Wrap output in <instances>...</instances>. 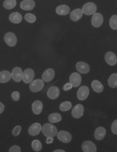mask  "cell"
<instances>
[{
	"label": "cell",
	"instance_id": "16",
	"mask_svg": "<svg viewBox=\"0 0 117 152\" xmlns=\"http://www.w3.org/2000/svg\"><path fill=\"white\" fill-rule=\"evenodd\" d=\"M40 132H41V125L39 123H34L28 129V133L30 134L31 136L38 135Z\"/></svg>",
	"mask_w": 117,
	"mask_h": 152
},
{
	"label": "cell",
	"instance_id": "26",
	"mask_svg": "<svg viewBox=\"0 0 117 152\" xmlns=\"http://www.w3.org/2000/svg\"><path fill=\"white\" fill-rule=\"evenodd\" d=\"M48 119L50 121V123H58V122H60L62 120V116L58 113H52L49 115Z\"/></svg>",
	"mask_w": 117,
	"mask_h": 152
},
{
	"label": "cell",
	"instance_id": "23",
	"mask_svg": "<svg viewBox=\"0 0 117 152\" xmlns=\"http://www.w3.org/2000/svg\"><path fill=\"white\" fill-rule=\"evenodd\" d=\"M105 135H106V130L103 128V127H98L96 129V131H95V138L97 140H102Z\"/></svg>",
	"mask_w": 117,
	"mask_h": 152
},
{
	"label": "cell",
	"instance_id": "28",
	"mask_svg": "<svg viewBox=\"0 0 117 152\" xmlns=\"http://www.w3.org/2000/svg\"><path fill=\"white\" fill-rule=\"evenodd\" d=\"M15 6H16L15 0H5L3 3V7L6 10H12L15 8Z\"/></svg>",
	"mask_w": 117,
	"mask_h": 152
},
{
	"label": "cell",
	"instance_id": "14",
	"mask_svg": "<svg viewBox=\"0 0 117 152\" xmlns=\"http://www.w3.org/2000/svg\"><path fill=\"white\" fill-rule=\"evenodd\" d=\"M76 69H77V71L80 73H84V74L88 73L90 71V67H89L88 64L85 63V62H81V61H80L76 64Z\"/></svg>",
	"mask_w": 117,
	"mask_h": 152
},
{
	"label": "cell",
	"instance_id": "19",
	"mask_svg": "<svg viewBox=\"0 0 117 152\" xmlns=\"http://www.w3.org/2000/svg\"><path fill=\"white\" fill-rule=\"evenodd\" d=\"M69 17H70V20L71 21L77 22L81 18V17H83V11H81V9H76L70 12Z\"/></svg>",
	"mask_w": 117,
	"mask_h": 152
},
{
	"label": "cell",
	"instance_id": "6",
	"mask_svg": "<svg viewBox=\"0 0 117 152\" xmlns=\"http://www.w3.org/2000/svg\"><path fill=\"white\" fill-rule=\"evenodd\" d=\"M69 83L72 87H78L81 83V76L78 72H73L69 76Z\"/></svg>",
	"mask_w": 117,
	"mask_h": 152
},
{
	"label": "cell",
	"instance_id": "39",
	"mask_svg": "<svg viewBox=\"0 0 117 152\" xmlns=\"http://www.w3.org/2000/svg\"><path fill=\"white\" fill-rule=\"evenodd\" d=\"M52 141H54V138L52 137H47V140H46L47 144H51V143H52Z\"/></svg>",
	"mask_w": 117,
	"mask_h": 152
},
{
	"label": "cell",
	"instance_id": "2",
	"mask_svg": "<svg viewBox=\"0 0 117 152\" xmlns=\"http://www.w3.org/2000/svg\"><path fill=\"white\" fill-rule=\"evenodd\" d=\"M44 87V82L42 79H36L33 80L30 84H29V89L32 92H39L43 89Z\"/></svg>",
	"mask_w": 117,
	"mask_h": 152
},
{
	"label": "cell",
	"instance_id": "37",
	"mask_svg": "<svg viewBox=\"0 0 117 152\" xmlns=\"http://www.w3.org/2000/svg\"><path fill=\"white\" fill-rule=\"evenodd\" d=\"M71 87H72V86L71 85H70V83H68V84H66L65 86H64V90H69L70 88H71Z\"/></svg>",
	"mask_w": 117,
	"mask_h": 152
},
{
	"label": "cell",
	"instance_id": "9",
	"mask_svg": "<svg viewBox=\"0 0 117 152\" xmlns=\"http://www.w3.org/2000/svg\"><path fill=\"white\" fill-rule=\"evenodd\" d=\"M91 24L94 27H99L103 24V16L100 13H95L93 14L91 19Z\"/></svg>",
	"mask_w": 117,
	"mask_h": 152
},
{
	"label": "cell",
	"instance_id": "17",
	"mask_svg": "<svg viewBox=\"0 0 117 152\" xmlns=\"http://www.w3.org/2000/svg\"><path fill=\"white\" fill-rule=\"evenodd\" d=\"M55 71L52 69H47L42 74V81L43 82H51L55 78Z\"/></svg>",
	"mask_w": 117,
	"mask_h": 152
},
{
	"label": "cell",
	"instance_id": "38",
	"mask_svg": "<svg viewBox=\"0 0 117 152\" xmlns=\"http://www.w3.org/2000/svg\"><path fill=\"white\" fill-rule=\"evenodd\" d=\"M4 109H5V106H4V104L0 102V114H2L4 112Z\"/></svg>",
	"mask_w": 117,
	"mask_h": 152
},
{
	"label": "cell",
	"instance_id": "22",
	"mask_svg": "<svg viewBox=\"0 0 117 152\" xmlns=\"http://www.w3.org/2000/svg\"><path fill=\"white\" fill-rule=\"evenodd\" d=\"M55 11H56V13L59 15H68L70 11V9L67 5H60L56 8Z\"/></svg>",
	"mask_w": 117,
	"mask_h": 152
},
{
	"label": "cell",
	"instance_id": "33",
	"mask_svg": "<svg viewBox=\"0 0 117 152\" xmlns=\"http://www.w3.org/2000/svg\"><path fill=\"white\" fill-rule=\"evenodd\" d=\"M21 131H22V127L21 126H16L12 130V134L14 136H18L20 134V132H21Z\"/></svg>",
	"mask_w": 117,
	"mask_h": 152
},
{
	"label": "cell",
	"instance_id": "34",
	"mask_svg": "<svg viewBox=\"0 0 117 152\" xmlns=\"http://www.w3.org/2000/svg\"><path fill=\"white\" fill-rule=\"evenodd\" d=\"M11 98H12V100L14 102H17L20 100V93L18 91H14L11 93Z\"/></svg>",
	"mask_w": 117,
	"mask_h": 152
},
{
	"label": "cell",
	"instance_id": "29",
	"mask_svg": "<svg viewBox=\"0 0 117 152\" xmlns=\"http://www.w3.org/2000/svg\"><path fill=\"white\" fill-rule=\"evenodd\" d=\"M71 107H72V104L70 102H64L59 105V109L63 111V112H67L69 109H71Z\"/></svg>",
	"mask_w": 117,
	"mask_h": 152
},
{
	"label": "cell",
	"instance_id": "11",
	"mask_svg": "<svg viewBox=\"0 0 117 152\" xmlns=\"http://www.w3.org/2000/svg\"><path fill=\"white\" fill-rule=\"evenodd\" d=\"M11 78L13 79L14 82L19 83L23 80V71L20 67H15L12 72H11Z\"/></svg>",
	"mask_w": 117,
	"mask_h": 152
},
{
	"label": "cell",
	"instance_id": "18",
	"mask_svg": "<svg viewBox=\"0 0 117 152\" xmlns=\"http://www.w3.org/2000/svg\"><path fill=\"white\" fill-rule=\"evenodd\" d=\"M20 7L23 10H31L35 8V1H33V0H23L21 2Z\"/></svg>",
	"mask_w": 117,
	"mask_h": 152
},
{
	"label": "cell",
	"instance_id": "4",
	"mask_svg": "<svg viewBox=\"0 0 117 152\" xmlns=\"http://www.w3.org/2000/svg\"><path fill=\"white\" fill-rule=\"evenodd\" d=\"M4 40L9 46H10V47H14V46L17 44V38L13 32L6 33L4 36Z\"/></svg>",
	"mask_w": 117,
	"mask_h": 152
},
{
	"label": "cell",
	"instance_id": "27",
	"mask_svg": "<svg viewBox=\"0 0 117 152\" xmlns=\"http://www.w3.org/2000/svg\"><path fill=\"white\" fill-rule=\"evenodd\" d=\"M108 85L110 87H112V88H115L117 86V74L116 73H113L110 76V78L108 79Z\"/></svg>",
	"mask_w": 117,
	"mask_h": 152
},
{
	"label": "cell",
	"instance_id": "36",
	"mask_svg": "<svg viewBox=\"0 0 117 152\" xmlns=\"http://www.w3.org/2000/svg\"><path fill=\"white\" fill-rule=\"evenodd\" d=\"M9 151V152H21V148H20V147H18V145H12Z\"/></svg>",
	"mask_w": 117,
	"mask_h": 152
},
{
	"label": "cell",
	"instance_id": "3",
	"mask_svg": "<svg viewBox=\"0 0 117 152\" xmlns=\"http://www.w3.org/2000/svg\"><path fill=\"white\" fill-rule=\"evenodd\" d=\"M81 11H83V14L84 13L85 15H93L96 13L97 11V5L95 3L92 2H88L84 5L83 9H81Z\"/></svg>",
	"mask_w": 117,
	"mask_h": 152
},
{
	"label": "cell",
	"instance_id": "13",
	"mask_svg": "<svg viewBox=\"0 0 117 152\" xmlns=\"http://www.w3.org/2000/svg\"><path fill=\"white\" fill-rule=\"evenodd\" d=\"M81 149L84 152H96L97 147L96 145L91 141H84L81 145Z\"/></svg>",
	"mask_w": 117,
	"mask_h": 152
},
{
	"label": "cell",
	"instance_id": "25",
	"mask_svg": "<svg viewBox=\"0 0 117 152\" xmlns=\"http://www.w3.org/2000/svg\"><path fill=\"white\" fill-rule=\"evenodd\" d=\"M11 79V72L9 71L0 72V83H8Z\"/></svg>",
	"mask_w": 117,
	"mask_h": 152
},
{
	"label": "cell",
	"instance_id": "8",
	"mask_svg": "<svg viewBox=\"0 0 117 152\" xmlns=\"http://www.w3.org/2000/svg\"><path fill=\"white\" fill-rule=\"evenodd\" d=\"M57 138L60 140L61 142L63 143H69L70 141H71L72 139V136L71 134H70L68 132H66V131H61V132H57Z\"/></svg>",
	"mask_w": 117,
	"mask_h": 152
},
{
	"label": "cell",
	"instance_id": "40",
	"mask_svg": "<svg viewBox=\"0 0 117 152\" xmlns=\"http://www.w3.org/2000/svg\"><path fill=\"white\" fill-rule=\"evenodd\" d=\"M55 152H65L63 149H56V150H55Z\"/></svg>",
	"mask_w": 117,
	"mask_h": 152
},
{
	"label": "cell",
	"instance_id": "24",
	"mask_svg": "<svg viewBox=\"0 0 117 152\" xmlns=\"http://www.w3.org/2000/svg\"><path fill=\"white\" fill-rule=\"evenodd\" d=\"M91 86H92L93 90L95 91V92H97V93H101L103 91V89H104L103 85L99 81H97V80H94L92 82Z\"/></svg>",
	"mask_w": 117,
	"mask_h": 152
},
{
	"label": "cell",
	"instance_id": "31",
	"mask_svg": "<svg viewBox=\"0 0 117 152\" xmlns=\"http://www.w3.org/2000/svg\"><path fill=\"white\" fill-rule=\"evenodd\" d=\"M110 26L113 30H116L117 29V15H113L110 19Z\"/></svg>",
	"mask_w": 117,
	"mask_h": 152
},
{
	"label": "cell",
	"instance_id": "35",
	"mask_svg": "<svg viewBox=\"0 0 117 152\" xmlns=\"http://www.w3.org/2000/svg\"><path fill=\"white\" fill-rule=\"evenodd\" d=\"M112 132L113 134H117V120H114L112 124Z\"/></svg>",
	"mask_w": 117,
	"mask_h": 152
},
{
	"label": "cell",
	"instance_id": "12",
	"mask_svg": "<svg viewBox=\"0 0 117 152\" xmlns=\"http://www.w3.org/2000/svg\"><path fill=\"white\" fill-rule=\"evenodd\" d=\"M84 108L81 104H77L75 105L74 108L72 109V112H71V115L74 118H80L83 116L84 115Z\"/></svg>",
	"mask_w": 117,
	"mask_h": 152
},
{
	"label": "cell",
	"instance_id": "20",
	"mask_svg": "<svg viewBox=\"0 0 117 152\" xmlns=\"http://www.w3.org/2000/svg\"><path fill=\"white\" fill-rule=\"evenodd\" d=\"M43 109V104L40 101H35L32 103V111L35 115H39L42 112Z\"/></svg>",
	"mask_w": 117,
	"mask_h": 152
},
{
	"label": "cell",
	"instance_id": "5",
	"mask_svg": "<svg viewBox=\"0 0 117 152\" xmlns=\"http://www.w3.org/2000/svg\"><path fill=\"white\" fill-rule=\"evenodd\" d=\"M35 77V72L32 69H26L23 72V81L25 84H30Z\"/></svg>",
	"mask_w": 117,
	"mask_h": 152
},
{
	"label": "cell",
	"instance_id": "21",
	"mask_svg": "<svg viewBox=\"0 0 117 152\" xmlns=\"http://www.w3.org/2000/svg\"><path fill=\"white\" fill-rule=\"evenodd\" d=\"M9 19L13 24H20L23 20V16L19 12H12L9 16Z\"/></svg>",
	"mask_w": 117,
	"mask_h": 152
},
{
	"label": "cell",
	"instance_id": "30",
	"mask_svg": "<svg viewBox=\"0 0 117 152\" xmlns=\"http://www.w3.org/2000/svg\"><path fill=\"white\" fill-rule=\"evenodd\" d=\"M31 145H32L33 150L37 151V152L40 151L42 148V145H41V143H40L39 140H34V141L32 142V144H31Z\"/></svg>",
	"mask_w": 117,
	"mask_h": 152
},
{
	"label": "cell",
	"instance_id": "10",
	"mask_svg": "<svg viewBox=\"0 0 117 152\" xmlns=\"http://www.w3.org/2000/svg\"><path fill=\"white\" fill-rule=\"evenodd\" d=\"M59 95H60V90L57 86H51L48 88V90H47V96H48V98L51 99V100H55V99L59 97Z\"/></svg>",
	"mask_w": 117,
	"mask_h": 152
},
{
	"label": "cell",
	"instance_id": "15",
	"mask_svg": "<svg viewBox=\"0 0 117 152\" xmlns=\"http://www.w3.org/2000/svg\"><path fill=\"white\" fill-rule=\"evenodd\" d=\"M105 61H106L107 64H109L110 66H114L117 62V57L114 53L113 52L106 53V55H105Z\"/></svg>",
	"mask_w": 117,
	"mask_h": 152
},
{
	"label": "cell",
	"instance_id": "32",
	"mask_svg": "<svg viewBox=\"0 0 117 152\" xmlns=\"http://www.w3.org/2000/svg\"><path fill=\"white\" fill-rule=\"evenodd\" d=\"M25 19L26 22L31 23V24H32V23H35V22H36V20H37L36 16H35L34 14H32V13H26L25 15Z\"/></svg>",
	"mask_w": 117,
	"mask_h": 152
},
{
	"label": "cell",
	"instance_id": "1",
	"mask_svg": "<svg viewBox=\"0 0 117 152\" xmlns=\"http://www.w3.org/2000/svg\"><path fill=\"white\" fill-rule=\"evenodd\" d=\"M41 132L44 136L54 138L57 134V128L52 125V123H46L41 127Z\"/></svg>",
	"mask_w": 117,
	"mask_h": 152
},
{
	"label": "cell",
	"instance_id": "7",
	"mask_svg": "<svg viewBox=\"0 0 117 152\" xmlns=\"http://www.w3.org/2000/svg\"><path fill=\"white\" fill-rule=\"evenodd\" d=\"M89 96V88L86 86H81L77 91V98L80 101H84Z\"/></svg>",
	"mask_w": 117,
	"mask_h": 152
}]
</instances>
